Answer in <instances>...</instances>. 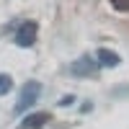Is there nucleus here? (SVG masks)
Masks as SVG:
<instances>
[{"mask_svg": "<svg viewBox=\"0 0 129 129\" xmlns=\"http://www.w3.org/2000/svg\"><path fill=\"white\" fill-rule=\"evenodd\" d=\"M39 93H41V85L39 83H26L23 90H21V101L16 103V111H26L28 106H34L36 98H39Z\"/></svg>", "mask_w": 129, "mask_h": 129, "instance_id": "obj_1", "label": "nucleus"}, {"mask_svg": "<svg viewBox=\"0 0 129 129\" xmlns=\"http://www.w3.org/2000/svg\"><path fill=\"white\" fill-rule=\"evenodd\" d=\"M111 5L119 10H129V0H111Z\"/></svg>", "mask_w": 129, "mask_h": 129, "instance_id": "obj_7", "label": "nucleus"}, {"mask_svg": "<svg viewBox=\"0 0 129 129\" xmlns=\"http://www.w3.org/2000/svg\"><path fill=\"white\" fill-rule=\"evenodd\" d=\"M72 70H75V72H80V75H88V72L93 70V64H90L88 59H80V62H75V64H72Z\"/></svg>", "mask_w": 129, "mask_h": 129, "instance_id": "obj_5", "label": "nucleus"}, {"mask_svg": "<svg viewBox=\"0 0 129 129\" xmlns=\"http://www.w3.org/2000/svg\"><path fill=\"white\" fill-rule=\"evenodd\" d=\"M98 64H106V67H116V64H119V54H116V52H111V49H98Z\"/></svg>", "mask_w": 129, "mask_h": 129, "instance_id": "obj_3", "label": "nucleus"}, {"mask_svg": "<svg viewBox=\"0 0 129 129\" xmlns=\"http://www.w3.org/2000/svg\"><path fill=\"white\" fill-rule=\"evenodd\" d=\"M36 31H39V28H36L34 21H26V23H21V26H18L16 41H18L21 47H31V44L36 41Z\"/></svg>", "mask_w": 129, "mask_h": 129, "instance_id": "obj_2", "label": "nucleus"}, {"mask_svg": "<svg viewBox=\"0 0 129 129\" xmlns=\"http://www.w3.org/2000/svg\"><path fill=\"white\" fill-rule=\"evenodd\" d=\"M10 88H13V83H10V78L8 75H0V95H5Z\"/></svg>", "mask_w": 129, "mask_h": 129, "instance_id": "obj_6", "label": "nucleus"}, {"mask_svg": "<svg viewBox=\"0 0 129 129\" xmlns=\"http://www.w3.org/2000/svg\"><path fill=\"white\" fill-rule=\"evenodd\" d=\"M44 121H47V114H34V116H28V121H23L21 129H39Z\"/></svg>", "mask_w": 129, "mask_h": 129, "instance_id": "obj_4", "label": "nucleus"}]
</instances>
